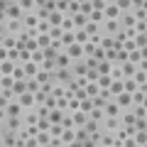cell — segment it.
<instances>
[{"instance_id": "cell-28", "label": "cell", "mask_w": 147, "mask_h": 147, "mask_svg": "<svg viewBox=\"0 0 147 147\" xmlns=\"http://www.w3.org/2000/svg\"><path fill=\"white\" fill-rule=\"evenodd\" d=\"M71 42H76V39H74V32H64V34H61V44H64V47H69Z\"/></svg>"}, {"instance_id": "cell-34", "label": "cell", "mask_w": 147, "mask_h": 147, "mask_svg": "<svg viewBox=\"0 0 147 147\" xmlns=\"http://www.w3.org/2000/svg\"><path fill=\"white\" fill-rule=\"evenodd\" d=\"M34 79L39 81V84H44V81H49V71H37V74H34Z\"/></svg>"}, {"instance_id": "cell-7", "label": "cell", "mask_w": 147, "mask_h": 147, "mask_svg": "<svg viewBox=\"0 0 147 147\" xmlns=\"http://www.w3.org/2000/svg\"><path fill=\"white\" fill-rule=\"evenodd\" d=\"M20 105L22 108H30V105H34V93H32V91H25V93H20Z\"/></svg>"}, {"instance_id": "cell-31", "label": "cell", "mask_w": 147, "mask_h": 147, "mask_svg": "<svg viewBox=\"0 0 147 147\" xmlns=\"http://www.w3.org/2000/svg\"><path fill=\"white\" fill-rule=\"evenodd\" d=\"M30 59H32V52H30V49H20V64L30 61Z\"/></svg>"}, {"instance_id": "cell-32", "label": "cell", "mask_w": 147, "mask_h": 147, "mask_svg": "<svg viewBox=\"0 0 147 147\" xmlns=\"http://www.w3.org/2000/svg\"><path fill=\"white\" fill-rule=\"evenodd\" d=\"M12 79H27V76H25V69L15 66V69H12Z\"/></svg>"}, {"instance_id": "cell-6", "label": "cell", "mask_w": 147, "mask_h": 147, "mask_svg": "<svg viewBox=\"0 0 147 147\" xmlns=\"http://www.w3.org/2000/svg\"><path fill=\"white\" fill-rule=\"evenodd\" d=\"M20 113H22V105L15 103V100H10V103L5 105V115L7 118H15V115H20Z\"/></svg>"}, {"instance_id": "cell-13", "label": "cell", "mask_w": 147, "mask_h": 147, "mask_svg": "<svg viewBox=\"0 0 147 147\" xmlns=\"http://www.w3.org/2000/svg\"><path fill=\"white\" fill-rule=\"evenodd\" d=\"M145 103V86H140V91H132V105H142Z\"/></svg>"}, {"instance_id": "cell-14", "label": "cell", "mask_w": 147, "mask_h": 147, "mask_svg": "<svg viewBox=\"0 0 147 147\" xmlns=\"http://www.w3.org/2000/svg\"><path fill=\"white\" fill-rule=\"evenodd\" d=\"M25 91H27V81L25 79H15V84H12V93L20 96V93H25Z\"/></svg>"}, {"instance_id": "cell-9", "label": "cell", "mask_w": 147, "mask_h": 147, "mask_svg": "<svg viewBox=\"0 0 147 147\" xmlns=\"http://www.w3.org/2000/svg\"><path fill=\"white\" fill-rule=\"evenodd\" d=\"M5 30L7 32H22L25 25H22V20H5Z\"/></svg>"}, {"instance_id": "cell-38", "label": "cell", "mask_w": 147, "mask_h": 147, "mask_svg": "<svg viewBox=\"0 0 147 147\" xmlns=\"http://www.w3.org/2000/svg\"><path fill=\"white\" fill-rule=\"evenodd\" d=\"M86 79H88V81H96V79H98V71H96V69H88V71H86Z\"/></svg>"}, {"instance_id": "cell-16", "label": "cell", "mask_w": 147, "mask_h": 147, "mask_svg": "<svg viewBox=\"0 0 147 147\" xmlns=\"http://www.w3.org/2000/svg\"><path fill=\"white\" fill-rule=\"evenodd\" d=\"M5 123H7V130H20V127H22V118H20V115L5 118Z\"/></svg>"}, {"instance_id": "cell-2", "label": "cell", "mask_w": 147, "mask_h": 147, "mask_svg": "<svg viewBox=\"0 0 147 147\" xmlns=\"http://www.w3.org/2000/svg\"><path fill=\"white\" fill-rule=\"evenodd\" d=\"M5 20H22V7L17 5V3L7 5V10H5Z\"/></svg>"}, {"instance_id": "cell-43", "label": "cell", "mask_w": 147, "mask_h": 147, "mask_svg": "<svg viewBox=\"0 0 147 147\" xmlns=\"http://www.w3.org/2000/svg\"><path fill=\"white\" fill-rule=\"evenodd\" d=\"M7 103H10V98H5V96H0V108H5Z\"/></svg>"}, {"instance_id": "cell-33", "label": "cell", "mask_w": 147, "mask_h": 147, "mask_svg": "<svg viewBox=\"0 0 147 147\" xmlns=\"http://www.w3.org/2000/svg\"><path fill=\"white\" fill-rule=\"evenodd\" d=\"M34 10H37L34 15L39 17V20H47V17H49V10H47V7H34Z\"/></svg>"}, {"instance_id": "cell-20", "label": "cell", "mask_w": 147, "mask_h": 147, "mask_svg": "<svg viewBox=\"0 0 147 147\" xmlns=\"http://www.w3.org/2000/svg\"><path fill=\"white\" fill-rule=\"evenodd\" d=\"M74 39H76L79 44H86V42H88V32H86V30H76V32H74Z\"/></svg>"}, {"instance_id": "cell-1", "label": "cell", "mask_w": 147, "mask_h": 147, "mask_svg": "<svg viewBox=\"0 0 147 147\" xmlns=\"http://www.w3.org/2000/svg\"><path fill=\"white\" fill-rule=\"evenodd\" d=\"M66 54H69V59L71 61H76V59H84V47H81L79 42H71L66 47Z\"/></svg>"}, {"instance_id": "cell-19", "label": "cell", "mask_w": 147, "mask_h": 147, "mask_svg": "<svg viewBox=\"0 0 147 147\" xmlns=\"http://www.w3.org/2000/svg\"><path fill=\"white\" fill-rule=\"evenodd\" d=\"M22 69H25V76H27V79H32V76H34L37 71H39L34 61H25V66H22Z\"/></svg>"}, {"instance_id": "cell-23", "label": "cell", "mask_w": 147, "mask_h": 147, "mask_svg": "<svg viewBox=\"0 0 147 147\" xmlns=\"http://www.w3.org/2000/svg\"><path fill=\"white\" fill-rule=\"evenodd\" d=\"M34 140H37V145H49L52 135H49V132H37V135H34Z\"/></svg>"}, {"instance_id": "cell-12", "label": "cell", "mask_w": 147, "mask_h": 147, "mask_svg": "<svg viewBox=\"0 0 147 147\" xmlns=\"http://www.w3.org/2000/svg\"><path fill=\"white\" fill-rule=\"evenodd\" d=\"M47 118H49V123H52V125H59V123H61V118H64V110H59V108H52Z\"/></svg>"}, {"instance_id": "cell-11", "label": "cell", "mask_w": 147, "mask_h": 147, "mask_svg": "<svg viewBox=\"0 0 147 147\" xmlns=\"http://www.w3.org/2000/svg\"><path fill=\"white\" fill-rule=\"evenodd\" d=\"M71 22H74V27H76V30H84L86 22H88V17L81 15V12H76V15H71Z\"/></svg>"}, {"instance_id": "cell-8", "label": "cell", "mask_w": 147, "mask_h": 147, "mask_svg": "<svg viewBox=\"0 0 147 147\" xmlns=\"http://www.w3.org/2000/svg\"><path fill=\"white\" fill-rule=\"evenodd\" d=\"M47 20H49V25H52V27H61V22H64V15H61L59 10H52Z\"/></svg>"}, {"instance_id": "cell-40", "label": "cell", "mask_w": 147, "mask_h": 147, "mask_svg": "<svg viewBox=\"0 0 147 147\" xmlns=\"http://www.w3.org/2000/svg\"><path fill=\"white\" fill-rule=\"evenodd\" d=\"M135 20H145V7H135Z\"/></svg>"}, {"instance_id": "cell-39", "label": "cell", "mask_w": 147, "mask_h": 147, "mask_svg": "<svg viewBox=\"0 0 147 147\" xmlns=\"http://www.w3.org/2000/svg\"><path fill=\"white\" fill-rule=\"evenodd\" d=\"M135 118H145V103H142V105H135Z\"/></svg>"}, {"instance_id": "cell-10", "label": "cell", "mask_w": 147, "mask_h": 147, "mask_svg": "<svg viewBox=\"0 0 147 147\" xmlns=\"http://www.w3.org/2000/svg\"><path fill=\"white\" fill-rule=\"evenodd\" d=\"M135 71H137V69H135V64L123 61V66H120V76H123V79H130V76H132Z\"/></svg>"}, {"instance_id": "cell-17", "label": "cell", "mask_w": 147, "mask_h": 147, "mask_svg": "<svg viewBox=\"0 0 147 147\" xmlns=\"http://www.w3.org/2000/svg\"><path fill=\"white\" fill-rule=\"evenodd\" d=\"M34 39H37V47H39V49H47L49 44H52V37H49V34H37Z\"/></svg>"}, {"instance_id": "cell-22", "label": "cell", "mask_w": 147, "mask_h": 147, "mask_svg": "<svg viewBox=\"0 0 147 147\" xmlns=\"http://www.w3.org/2000/svg\"><path fill=\"white\" fill-rule=\"evenodd\" d=\"M61 140H64V145H71L74 142V130L71 127H64L61 130Z\"/></svg>"}, {"instance_id": "cell-37", "label": "cell", "mask_w": 147, "mask_h": 147, "mask_svg": "<svg viewBox=\"0 0 147 147\" xmlns=\"http://www.w3.org/2000/svg\"><path fill=\"white\" fill-rule=\"evenodd\" d=\"M105 61H113V64H115V49H105Z\"/></svg>"}, {"instance_id": "cell-42", "label": "cell", "mask_w": 147, "mask_h": 147, "mask_svg": "<svg viewBox=\"0 0 147 147\" xmlns=\"http://www.w3.org/2000/svg\"><path fill=\"white\" fill-rule=\"evenodd\" d=\"M3 59H7V49L0 44V61H3Z\"/></svg>"}, {"instance_id": "cell-26", "label": "cell", "mask_w": 147, "mask_h": 147, "mask_svg": "<svg viewBox=\"0 0 147 147\" xmlns=\"http://www.w3.org/2000/svg\"><path fill=\"white\" fill-rule=\"evenodd\" d=\"M34 30H37V34H47V32L52 30V25H49V22H39V25H37Z\"/></svg>"}, {"instance_id": "cell-3", "label": "cell", "mask_w": 147, "mask_h": 147, "mask_svg": "<svg viewBox=\"0 0 147 147\" xmlns=\"http://www.w3.org/2000/svg\"><path fill=\"white\" fill-rule=\"evenodd\" d=\"M113 100H115L120 108H130V105H132V93H127V91H120V93H118V98H113Z\"/></svg>"}, {"instance_id": "cell-36", "label": "cell", "mask_w": 147, "mask_h": 147, "mask_svg": "<svg viewBox=\"0 0 147 147\" xmlns=\"http://www.w3.org/2000/svg\"><path fill=\"white\" fill-rule=\"evenodd\" d=\"M120 120L125 123V125H132V123H135V113H125V115H123Z\"/></svg>"}, {"instance_id": "cell-4", "label": "cell", "mask_w": 147, "mask_h": 147, "mask_svg": "<svg viewBox=\"0 0 147 147\" xmlns=\"http://www.w3.org/2000/svg\"><path fill=\"white\" fill-rule=\"evenodd\" d=\"M120 17V10H118L113 3H108V5L103 7V20H118Z\"/></svg>"}, {"instance_id": "cell-15", "label": "cell", "mask_w": 147, "mask_h": 147, "mask_svg": "<svg viewBox=\"0 0 147 147\" xmlns=\"http://www.w3.org/2000/svg\"><path fill=\"white\" fill-rule=\"evenodd\" d=\"M103 22H105V34H115L120 30V22L118 20H103Z\"/></svg>"}, {"instance_id": "cell-5", "label": "cell", "mask_w": 147, "mask_h": 147, "mask_svg": "<svg viewBox=\"0 0 147 147\" xmlns=\"http://www.w3.org/2000/svg\"><path fill=\"white\" fill-rule=\"evenodd\" d=\"M71 120H74V127H84L86 120H88V115H86L84 110H74V113H71Z\"/></svg>"}, {"instance_id": "cell-35", "label": "cell", "mask_w": 147, "mask_h": 147, "mask_svg": "<svg viewBox=\"0 0 147 147\" xmlns=\"http://www.w3.org/2000/svg\"><path fill=\"white\" fill-rule=\"evenodd\" d=\"M37 120H39V115H37V113H27V115H25V123H27V125H34Z\"/></svg>"}, {"instance_id": "cell-21", "label": "cell", "mask_w": 147, "mask_h": 147, "mask_svg": "<svg viewBox=\"0 0 147 147\" xmlns=\"http://www.w3.org/2000/svg\"><path fill=\"white\" fill-rule=\"evenodd\" d=\"M88 20L96 22V25H103V12H100V10H91L88 12Z\"/></svg>"}, {"instance_id": "cell-25", "label": "cell", "mask_w": 147, "mask_h": 147, "mask_svg": "<svg viewBox=\"0 0 147 147\" xmlns=\"http://www.w3.org/2000/svg\"><path fill=\"white\" fill-rule=\"evenodd\" d=\"M113 5H115L120 12H123V10H127V7H132V5H130V0H113Z\"/></svg>"}, {"instance_id": "cell-30", "label": "cell", "mask_w": 147, "mask_h": 147, "mask_svg": "<svg viewBox=\"0 0 147 147\" xmlns=\"http://www.w3.org/2000/svg\"><path fill=\"white\" fill-rule=\"evenodd\" d=\"M88 3H91V7H93V10H100V12H103V7L108 5L105 0H88Z\"/></svg>"}, {"instance_id": "cell-24", "label": "cell", "mask_w": 147, "mask_h": 147, "mask_svg": "<svg viewBox=\"0 0 147 147\" xmlns=\"http://www.w3.org/2000/svg\"><path fill=\"white\" fill-rule=\"evenodd\" d=\"M37 22H39L37 15H25V17H22V25H25V27H34Z\"/></svg>"}, {"instance_id": "cell-18", "label": "cell", "mask_w": 147, "mask_h": 147, "mask_svg": "<svg viewBox=\"0 0 147 147\" xmlns=\"http://www.w3.org/2000/svg\"><path fill=\"white\" fill-rule=\"evenodd\" d=\"M132 79H135V84H137V86H145V81H147V76H145V64L140 66V71L132 74Z\"/></svg>"}, {"instance_id": "cell-27", "label": "cell", "mask_w": 147, "mask_h": 147, "mask_svg": "<svg viewBox=\"0 0 147 147\" xmlns=\"http://www.w3.org/2000/svg\"><path fill=\"white\" fill-rule=\"evenodd\" d=\"M12 84H15L12 76H3V79H0V88H12Z\"/></svg>"}, {"instance_id": "cell-41", "label": "cell", "mask_w": 147, "mask_h": 147, "mask_svg": "<svg viewBox=\"0 0 147 147\" xmlns=\"http://www.w3.org/2000/svg\"><path fill=\"white\" fill-rule=\"evenodd\" d=\"M132 7H145V0H130Z\"/></svg>"}, {"instance_id": "cell-29", "label": "cell", "mask_w": 147, "mask_h": 147, "mask_svg": "<svg viewBox=\"0 0 147 147\" xmlns=\"http://www.w3.org/2000/svg\"><path fill=\"white\" fill-rule=\"evenodd\" d=\"M17 5L22 7V12H25V10H32V7H34V0H17Z\"/></svg>"}]
</instances>
